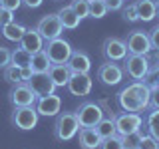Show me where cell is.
Segmentation results:
<instances>
[{"instance_id": "1", "label": "cell", "mask_w": 159, "mask_h": 149, "mask_svg": "<svg viewBox=\"0 0 159 149\" xmlns=\"http://www.w3.org/2000/svg\"><path fill=\"white\" fill-rule=\"evenodd\" d=\"M149 96H151V88L145 82H131L117 93V103L123 111H143L149 107Z\"/></svg>"}, {"instance_id": "2", "label": "cell", "mask_w": 159, "mask_h": 149, "mask_svg": "<svg viewBox=\"0 0 159 149\" xmlns=\"http://www.w3.org/2000/svg\"><path fill=\"white\" fill-rule=\"evenodd\" d=\"M80 131V123H78V117L74 111H64V113H58L56 117V123H54V137L58 141H70L78 135Z\"/></svg>"}, {"instance_id": "3", "label": "cell", "mask_w": 159, "mask_h": 149, "mask_svg": "<svg viewBox=\"0 0 159 149\" xmlns=\"http://www.w3.org/2000/svg\"><path fill=\"white\" fill-rule=\"evenodd\" d=\"M44 52L48 54L52 64H68L74 50L70 46V42H66L64 38H54V40L44 42Z\"/></svg>"}, {"instance_id": "4", "label": "cell", "mask_w": 159, "mask_h": 149, "mask_svg": "<svg viewBox=\"0 0 159 149\" xmlns=\"http://www.w3.org/2000/svg\"><path fill=\"white\" fill-rule=\"evenodd\" d=\"M123 72H125L133 82H143L149 74L147 56H133V54H127L125 60H123Z\"/></svg>"}, {"instance_id": "5", "label": "cell", "mask_w": 159, "mask_h": 149, "mask_svg": "<svg viewBox=\"0 0 159 149\" xmlns=\"http://www.w3.org/2000/svg\"><path fill=\"white\" fill-rule=\"evenodd\" d=\"M123 42H125L127 54H133V56H147V54L153 50L149 34L143 32V30H133V32H129Z\"/></svg>"}, {"instance_id": "6", "label": "cell", "mask_w": 159, "mask_h": 149, "mask_svg": "<svg viewBox=\"0 0 159 149\" xmlns=\"http://www.w3.org/2000/svg\"><path fill=\"white\" fill-rule=\"evenodd\" d=\"M38 111L34 106L30 107H12V113H10V121H12L14 127L22 129V131H30V129L36 127L38 123Z\"/></svg>"}, {"instance_id": "7", "label": "cell", "mask_w": 159, "mask_h": 149, "mask_svg": "<svg viewBox=\"0 0 159 149\" xmlns=\"http://www.w3.org/2000/svg\"><path fill=\"white\" fill-rule=\"evenodd\" d=\"M74 113H76V117H78L80 127H96L103 117L102 107L93 102H84Z\"/></svg>"}, {"instance_id": "8", "label": "cell", "mask_w": 159, "mask_h": 149, "mask_svg": "<svg viewBox=\"0 0 159 149\" xmlns=\"http://www.w3.org/2000/svg\"><path fill=\"white\" fill-rule=\"evenodd\" d=\"M113 121H116V131L117 135H129V133H135L141 129L143 125V117L135 111H123L113 115Z\"/></svg>"}, {"instance_id": "9", "label": "cell", "mask_w": 159, "mask_h": 149, "mask_svg": "<svg viewBox=\"0 0 159 149\" xmlns=\"http://www.w3.org/2000/svg\"><path fill=\"white\" fill-rule=\"evenodd\" d=\"M8 99L12 103V107H30V106H36L38 96L32 92V88L28 84H16L10 89Z\"/></svg>"}, {"instance_id": "10", "label": "cell", "mask_w": 159, "mask_h": 149, "mask_svg": "<svg viewBox=\"0 0 159 149\" xmlns=\"http://www.w3.org/2000/svg\"><path fill=\"white\" fill-rule=\"evenodd\" d=\"M38 34L44 38V42H48V40H54V38H60L64 32V26L62 22H60L58 14H48V16H44L42 20L38 22Z\"/></svg>"}, {"instance_id": "11", "label": "cell", "mask_w": 159, "mask_h": 149, "mask_svg": "<svg viewBox=\"0 0 159 149\" xmlns=\"http://www.w3.org/2000/svg\"><path fill=\"white\" fill-rule=\"evenodd\" d=\"M102 54L107 62H123L127 56L125 42L119 38H106L102 44Z\"/></svg>"}, {"instance_id": "12", "label": "cell", "mask_w": 159, "mask_h": 149, "mask_svg": "<svg viewBox=\"0 0 159 149\" xmlns=\"http://www.w3.org/2000/svg\"><path fill=\"white\" fill-rule=\"evenodd\" d=\"M123 76H125L123 68L116 62H106L98 68V79L103 86H117L123 79Z\"/></svg>"}, {"instance_id": "13", "label": "cell", "mask_w": 159, "mask_h": 149, "mask_svg": "<svg viewBox=\"0 0 159 149\" xmlns=\"http://www.w3.org/2000/svg\"><path fill=\"white\" fill-rule=\"evenodd\" d=\"M26 84L32 88V92L36 93L38 97L52 96V93L56 92V84L52 82V78H50L48 74H32V78H30Z\"/></svg>"}, {"instance_id": "14", "label": "cell", "mask_w": 159, "mask_h": 149, "mask_svg": "<svg viewBox=\"0 0 159 149\" xmlns=\"http://www.w3.org/2000/svg\"><path fill=\"white\" fill-rule=\"evenodd\" d=\"M36 111L38 115H46V117H52V115H58L60 109H62V97L52 93V96H42L36 99Z\"/></svg>"}, {"instance_id": "15", "label": "cell", "mask_w": 159, "mask_h": 149, "mask_svg": "<svg viewBox=\"0 0 159 149\" xmlns=\"http://www.w3.org/2000/svg\"><path fill=\"white\" fill-rule=\"evenodd\" d=\"M66 88L72 96L84 97L92 92V78H89V74H72Z\"/></svg>"}, {"instance_id": "16", "label": "cell", "mask_w": 159, "mask_h": 149, "mask_svg": "<svg viewBox=\"0 0 159 149\" xmlns=\"http://www.w3.org/2000/svg\"><path fill=\"white\" fill-rule=\"evenodd\" d=\"M18 44H20V48H24L30 54H36L44 50V38L38 34L36 28H26V32H24V36Z\"/></svg>"}, {"instance_id": "17", "label": "cell", "mask_w": 159, "mask_h": 149, "mask_svg": "<svg viewBox=\"0 0 159 149\" xmlns=\"http://www.w3.org/2000/svg\"><path fill=\"white\" fill-rule=\"evenodd\" d=\"M68 68L72 70V74H89V70H92V60L86 52H82V50H76V52H72V56L68 60Z\"/></svg>"}, {"instance_id": "18", "label": "cell", "mask_w": 159, "mask_h": 149, "mask_svg": "<svg viewBox=\"0 0 159 149\" xmlns=\"http://www.w3.org/2000/svg\"><path fill=\"white\" fill-rule=\"evenodd\" d=\"M48 76L52 78L56 88H66L70 78H72V70L68 68V64H52L48 70Z\"/></svg>"}, {"instance_id": "19", "label": "cell", "mask_w": 159, "mask_h": 149, "mask_svg": "<svg viewBox=\"0 0 159 149\" xmlns=\"http://www.w3.org/2000/svg\"><path fill=\"white\" fill-rule=\"evenodd\" d=\"M78 139L84 149H99V143H102V137L98 135L96 127H80Z\"/></svg>"}, {"instance_id": "20", "label": "cell", "mask_w": 159, "mask_h": 149, "mask_svg": "<svg viewBox=\"0 0 159 149\" xmlns=\"http://www.w3.org/2000/svg\"><path fill=\"white\" fill-rule=\"evenodd\" d=\"M135 8H137L139 20H143V22H151L153 18H157L155 0H137V2H135Z\"/></svg>"}, {"instance_id": "21", "label": "cell", "mask_w": 159, "mask_h": 149, "mask_svg": "<svg viewBox=\"0 0 159 149\" xmlns=\"http://www.w3.org/2000/svg\"><path fill=\"white\" fill-rule=\"evenodd\" d=\"M58 18H60V22H62V26L64 30H76L80 26V18L76 12L72 10V6H64L62 10L58 12Z\"/></svg>"}, {"instance_id": "22", "label": "cell", "mask_w": 159, "mask_h": 149, "mask_svg": "<svg viewBox=\"0 0 159 149\" xmlns=\"http://www.w3.org/2000/svg\"><path fill=\"white\" fill-rule=\"evenodd\" d=\"M50 66H52V62H50L48 54L44 52V50H42V52L32 54V62H30V68H32V72H34V74H48Z\"/></svg>"}, {"instance_id": "23", "label": "cell", "mask_w": 159, "mask_h": 149, "mask_svg": "<svg viewBox=\"0 0 159 149\" xmlns=\"http://www.w3.org/2000/svg\"><path fill=\"white\" fill-rule=\"evenodd\" d=\"M0 32H2V36L6 40H10V42H20L22 36H24V32H26V26L16 24V22H10V24L0 28Z\"/></svg>"}, {"instance_id": "24", "label": "cell", "mask_w": 159, "mask_h": 149, "mask_svg": "<svg viewBox=\"0 0 159 149\" xmlns=\"http://www.w3.org/2000/svg\"><path fill=\"white\" fill-rule=\"evenodd\" d=\"M30 62H32V54L26 52L24 48H14L12 50V58H10V64L18 68H28Z\"/></svg>"}, {"instance_id": "25", "label": "cell", "mask_w": 159, "mask_h": 149, "mask_svg": "<svg viewBox=\"0 0 159 149\" xmlns=\"http://www.w3.org/2000/svg\"><path fill=\"white\" fill-rule=\"evenodd\" d=\"M96 131H98V135L102 137V139L116 135L117 131H116V121H113V115L111 117H102V121L96 125Z\"/></svg>"}, {"instance_id": "26", "label": "cell", "mask_w": 159, "mask_h": 149, "mask_svg": "<svg viewBox=\"0 0 159 149\" xmlns=\"http://www.w3.org/2000/svg\"><path fill=\"white\" fill-rule=\"evenodd\" d=\"M145 127L149 131V135H153L159 141V109H151L145 117Z\"/></svg>"}, {"instance_id": "27", "label": "cell", "mask_w": 159, "mask_h": 149, "mask_svg": "<svg viewBox=\"0 0 159 149\" xmlns=\"http://www.w3.org/2000/svg\"><path fill=\"white\" fill-rule=\"evenodd\" d=\"M4 79H6L8 84H12V86H16V84H26L24 82V76H22V68L12 66V64H10L8 68H4Z\"/></svg>"}, {"instance_id": "28", "label": "cell", "mask_w": 159, "mask_h": 149, "mask_svg": "<svg viewBox=\"0 0 159 149\" xmlns=\"http://www.w3.org/2000/svg\"><path fill=\"white\" fill-rule=\"evenodd\" d=\"M99 149H125L123 147V139L121 135H111V137H106L102 139V143H99Z\"/></svg>"}, {"instance_id": "29", "label": "cell", "mask_w": 159, "mask_h": 149, "mask_svg": "<svg viewBox=\"0 0 159 149\" xmlns=\"http://www.w3.org/2000/svg\"><path fill=\"white\" fill-rule=\"evenodd\" d=\"M106 14H107V8H106V2H103V0H92V2H89V16L103 18Z\"/></svg>"}, {"instance_id": "30", "label": "cell", "mask_w": 159, "mask_h": 149, "mask_svg": "<svg viewBox=\"0 0 159 149\" xmlns=\"http://www.w3.org/2000/svg\"><path fill=\"white\" fill-rule=\"evenodd\" d=\"M72 10L78 14L80 18H86L89 16V0H72Z\"/></svg>"}, {"instance_id": "31", "label": "cell", "mask_w": 159, "mask_h": 149, "mask_svg": "<svg viewBox=\"0 0 159 149\" xmlns=\"http://www.w3.org/2000/svg\"><path fill=\"white\" fill-rule=\"evenodd\" d=\"M141 135H143L141 129H139V131H135V133H129V135H123V137H121V139H123V147H125V149H137Z\"/></svg>"}, {"instance_id": "32", "label": "cell", "mask_w": 159, "mask_h": 149, "mask_svg": "<svg viewBox=\"0 0 159 149\" xmlns=\"http://www.w3.org/2000/svg\"><path fill=\"white\" fill-rule=\"evenodd\" d=\"M121 18L125 20V22H137L139 16H137L135 4H127V6H123V8H121Z\"/></svg>"}, {"instance_id": "33", "label": "cell", "mask_w": 159, "mask_h": 149, "mask_svg": "<svg viewBox=\"0 0 159 149\" xmlns=\"http://www.w3.org/2000/svg\"><path fill=\"white\" fill-rule=\"evenodd\" d=\"M159 147V141L153 135H141V139H139V145H137V149H157Z\"/></svg>"}, {"instance_id": "34", "label": "cell", "mask_w": 159, "mask_h": 149, "mask_svg": "<svg viewBox=\"0 0 159 149\" xmlns=\"http://www.w3.org/2000/svg\"><path fill=\"white\" fill-rule=\"evenodd\" d=\"M10 22H14V12L8 10V8H4V6H0V28L10 24Z\"/></svg>"}, {"instance_id": "35", "label": "cell", "mask_w": 159, "mask_h": 149, "mask_svg": "<svg viewBox=\"0 0 159 149\" xmlns=\"http://www.w3.org/2000/svg\"><path fill=\"white\" fill-rule=\"evenodd\" d=\"M10 58H12V50L0 46V70H4V68L10 66Z\"/></svg>"}, {"instance_id": "36", "label": "cell", "mask_w": 159, "mask_h": 149, "mask_svg": "<svg viewBox=\"0 0 159 149\" xmlns=\"http://www.w3.org/2000/svg\"><path fill=\"white\" fill-rule=\"evenodd\" d=\"M151 96H149V107L151 109H159V86L151 84Z\"/></svg>"}, {"instance_id": "37", "label": "cell", "mask_w": 159, "mask_h": 149, "mask_svg": "<svg viewBox=\"0 0 159 149\" xmlns=\"http://www.w3.org/2000/svg\"><path fill=\"white\" fill-rule=\"evenodd\" d=\"M0 6L12 10V12H16V10L22 6V0H0Z\"/></svg>"}, {"instance_id": "38", "label": "cell", "mask_w": 159, "mask_h": 149, "mask_svg": "<svg viewBox=\"0 0 159 149\" xmlns=\"http://www.w3.org/2000/svg\"><path fill=\"white\" fill-rule=\"evenodd\" d=\"M149 40H151V48L159 52V24L151 30V34H149Z\"/></svg>"}, {"instance_id": "39", "label": "cell", "mask_w": 159, "mask_h": 149, "mask_svg": "<svg viewBox=\"0 0 159 149\" xmlns=\"http://www.w3.org/2000/svg\"><path fill=\"white\" fill-rule=\"evenodd\" d=\"M103 2H106V8H107V12L109 10H121L123 8V0H103Z\"/></svg>"}, {"instance_id": "40", "label": "cell", "mask_w": 159, "mask_h": 149, "mask_svg": "<svg viewBox=\"0 0 159 149\" xmlns=\"http://www.w3.org/2000/svg\"><path fill=\"white\" fill-rule=\"evenodd\" d=\"M155 74H159V56L153 62H149V74L147 76H155Z\"/></svg>"}, {"instance_id": "41", "label": "cell", "mask_w": 159, "mask_h": 149, "mask_svg": "<svg viewBox=\"0 0 159 149\" xmlns=\"http://www.w3.org/2000/svg\"><path fill=\"white\" fill-rule=\"evenodd\" d=\"M42 2L44 0H22V4L28 8H38V6H42Z\"/></svg>"}, {"instance_id": "42", "label": "cell", "mask_w": 159, "mask_h": 149, "mask_svg": "<svg viewBox=\"0 0 159 149\" xmlns=\"http://www.w3.org/2000/svg\"><path fill=\"white\" fill-rule=\"evenodd\" d=\"M153 84H155V86H159V74H155V79H153Z\"/></svg>"}, {"instance_id": "43", "label": "cell", "mask_w": 159, "mask_h": 149, "mask_svg": "<svg viewBox=\"0 0 159 149\" xmlns=\"http://www.w3.org/2000/svg\"><path fill=\"white\" fill-rule=\"evenodd\" d=\"M155 12H157V16H159V0L155 2Z\"/></svg>"}, {"instance_id": "44", "label": "cell", "mask_w": 159, "mask_h": 149, "mask_svg": "<svg viewBox=\"0 0 159 149\" xmlns=\"http://www.w3.org/2000/svg\"><path fill=\"white\" fill-rule=\"evenodd\" d=\"M89 2H92V0H89Z\"/></svg>"}, {"instance_id": "45", "label": "cell", "mask_w": 159, "mask_h": 149, "mask_svg": "<svg viewBox=\"0 0 159 149\" xmlns=\"http://www.w3.org/2000/svg\"><path fill=\"white\" fill-rule=\"evenodd\" d=\"M157 149H159V147H157Z\"/></svg>"}]
</instances>
